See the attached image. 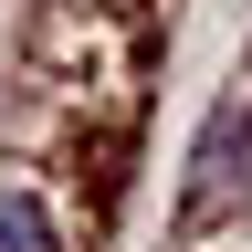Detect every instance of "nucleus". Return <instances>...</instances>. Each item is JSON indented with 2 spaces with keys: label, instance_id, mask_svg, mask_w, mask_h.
Instances as JSON below:
<instances>
[{
  "label": "nucleus",
  "instance_id": "obj_1",
  "mask_svg": "<svg viewBox=\"0 0 252 252\" xmlns=\"http://www.w3.org/2000/svg\"><path fill=\"white\" fill-rule=\"evenodd\" d=\"M0 252H53V220H42V200H0Z\"/></svg>",
  "mask_w": 252,
  "mask_h": 252
}]
</instances>
